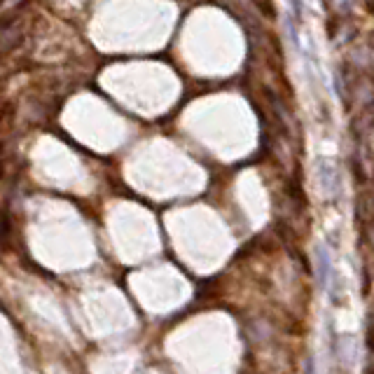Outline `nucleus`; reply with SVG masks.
<instances>
[{"mask_svg": "<svg viewBox=\"0 0 374 374\" xmlns=\"http://www.w3.org/2000/svg\"><path fill=\"white\" fill-rule=\"evenodd\" d=\"M328 274H330L328 251H325V248H318V281H320V286H325V281H328Z\"/></svg>", "mask_w": 374, "mask_h": 374, "instance_id": "obj_1", "label": "nucleus"}, {"mask_svg": "<svg viewBox=\"0 0 374 374\" xmlns=\"http://www.w3.org/2000/svg\"><path fill=\"white\" fill-rule=\"evenodd\" d=\"M318 174L323 176V187H325V189H332V185L337 183V174H335V171H332L330 166L320 164V166H318Z\"/></svg>", "mask_w": 374, "mask_h": 374, "instance_id": "obj_2", "label": "nucleus"}]
</instances>
